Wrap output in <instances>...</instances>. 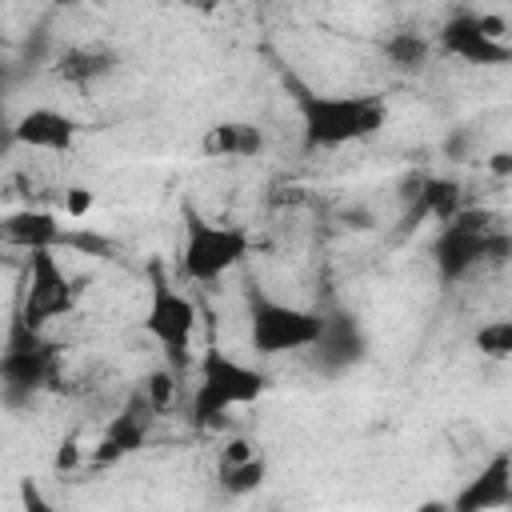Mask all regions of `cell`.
Here are the masks:
<instances>
[{"mask_svg":"<svg viewBox=\"0 0 512 512\" xmlns=\"http://www.w3.org/2000/svg\"><path fill=\"white\" fill-rule=\"evenodd\" d=\"M300 120H304V144L308 148H340L368 140L384 128L388 108L380 96H300Z\"/></svg>","mask_w":512,"mask_h":512,"instance_id":"6da1fadb","label":"cell"},{"mask_svg":"<svg viewBox=\"0 0 512 512\" xmlns=\"http://www.w3.org/2000/svg\"><path fill=\"white\" fill-rule=\"evenodd\" d=\"M268 388V376L220 348H208L200 368H196V388H192V424L212 428L220 424L224 412L260 400Z\"/></svg>","mask_w":512,"mask_h":512,"instance_id":"7a4b0ae2","label":"cell"},{"mask_svg":"<svg viewBox=\"0 0 512 512\" xmlns=\"http://www.w3.org/2000/svg\"><path fill=\"white\" fill-rule=\"evenodd\" d=\"M252 252V236L240 224H224V220H204L196 212H188L184 224V244H180V272L196 284H212L220 276H228L232 268H240Z\"/></svg>","mask_w":512,"mask_h":512,"instance_id":"3957f363","label":"cell"},{"mask_svg":"<svg viewBox=\"0 0 512 512\" xmlns=\"http://www.w3.org/2000/svg\"><path fill=\"white\" fill-rule=\"evenodd\" d=\"M324 320L328 316H320L312 308L252 296V304H248V340L260 356L304 352V348H316V340L324 336Z\"/></svg>","mask_w":512,"mask_h":512,"instance_id":"277c9868","label":"cell"},{"mask_svg":"<svg viewBox=\"0 0 512 512\" xmlns=\"http://www.w3.org/2000/svg\"><path fill=\"white\" fill-rule=\"evenodd\" d=\"M500 252H508V236L492 232L488 220L476 216V212H468V208L460 216H452L444 224L440 240H436V264L452 280L464 276L468 268H476L480 260H496Z\"/></svg>","mask_w":512,"mask_h":512,"instance_id":"5b68a950","label":"cell"},{"mask_svg":"<svg viewBox=\"0 0 512 512\" xmlns=\"http://www.w3.org/2000/svg\"><path fill=\"white\" fill-rule=\"evenodd\" d=\"M76 304V288L64 276V268L56 264L52 248H36L28 260V292H24V312L20 320L28 328H40L44 320H56L64 312H72Z\"/></svg>","mask_w":512,"mask_h":512,"instance_id":"8992f818","label":"cell"},{"mask_svg":"<svg viewBox=\"0 0 512 512\" xmlns=\"http://www.w3.org/2000/svg\"><path fill=\"white\" fill-rule=\"evenodd\" d=\"M144 332L164 348V356L172 364H180L188 344H192V332H196V304L184 292H176L168 284H156L152 300L144 308Z\"/></svg>","mask_w":512,"mask_h":512,"instance_id":"52a82bcc","label":"cell"},{"mask_svg":"<svg viewBox=\"0 0 512 512\" xmlns=\"http://www.w3.org/2000/svg\"><path fill=\"white\" fill-rule=\"evenodd\" d=\"M440 48L444 56H456L464 64H480V68H496V64H508L512 60V48L504 40H496L480 16L472 12H456L444 20L440 28Z\"/></svg>","mask_w":512,"mask_h":512,"instance_id":"ba28073f","label":"cell"},{"mask_svg":"<svg viewBox=\"0 0 512 512\" xmlns=\"http://www.w3.org/2000/svg\"><path fill=\"white\" fill-rule=\"evenodd\" d=\"M456 512H484V508H512V448L488 456V464L460 488L452 500Z\"/></svg>","mask_w":512,"mask_h":512,"instance_id":"9c48e42d","label":"cell"},{"mask_svg":"<svg viewBox=\"0 0 512 512\" xmlns=\"http://www.w3.org/2000/svg\"><path fill=\"white\" fill-rule=\"evenodd\" d=\"M0 372L8 380V388H40L48 376H52V356L48 348L36 340V328H28L24 320L16 324L8 348H4V360H0Z\"/></svg>","mask_w":512,"mask_h":512,"instance_id":"30bf717a","label":"cell"},{"mask_svg":"<svg viewBox=\"0 0 512 512\" xmlns=\"http://www.w3.org/2000/svg\"><path fill=\"white\" fill-rule=\"evenodd\" d=\"M76 132L80 124L60 112V108H28L16 128H12V140L24 144V148H40V152H68L76 144Z\"/></svg>","mask_w":512,"mask_h":512,"instance_id":"8fae6325","label":"cell"},{"mask_svg":"<svg viewBox=\"0 0 512 512\" xmlns=\"http://www.w3.org/2000/svg\"><path fill=\"white\" fill-rule=\"evenodd\" d=\"M204 156L212 160H248L264 148V136L256 124H244V120H224V124H212L204 132Z\"/></svg>","mask_w":512,"mask_h":512,"instance_id":"7c38bea8","label":"cell"},{"mask_svg":"<svg viewBox=\"0 0 512 512\" xmlns=\"http://www.w3.org/2000/svg\"><path fill=\"white\" fill-rule=\"evenodd\" d=\"M4 236H8V244H20V248H28V252H36V248H56V244L64 240L60 224H56L48 212H20V216H8V220H4Z\"/></svg>","mask_w":512,"mask_h":512,"instance_id":"4fadbf2b","label":"cell"},{"mask_svg":"<svg viewBox=\"0 0 512 512\" xmlns=\"http://www.w3.org/2000/svg\"><path fill=\"white\" fill-rule=\"evenodd\" d=\"M144 436H148V420H144L140 412H120V416L108 424V432H104V440H100L96 460H100V464H108V460H116V456L136 452V448L144 444Z\"/></svg>","mask_w":512,"mask_h":512,"instance_id":"5bb4252c","label":"cell"},{"mask_svg":"<svg viewBox=\"0 0 512 512\" xmlns=\"http://www.w3.org/2000/svg\"><path fill=\"white\" fill-rule=\"evenodd\" d=\"M360 348H364V340L352 328V320H344V316L324 320V336L316 340V356H324L328 364H348V360L360 356Z\"/></svg>","mask_w":512,"mask_h":512,"instance_id":"9a60e30c","label":"cell"},{"mask_svg":"<svg viewBox=\"0 0 512 512\" xmlns=\"http://www.w3.org/2000/svg\"><path fill=\"white\" fill-rule=\"evenodd\" d=\"M112 68V52L108 48H96V44H80V48H68L64 56H60V80H68V84H88V80H96V76H104Z\"/></svg>","mask_w":512,"mask_h":512,"instance_id":"2e32d148","label":"cell"},{"mask_svg":"<svg viewBox=\"0 0 512 512\" xmlns=\"http://www.w3.org/2000/svg\"><path fill=\"white\" fill-rule=\"evenodd\" d=\"M420 204H424V212H432L440 224H448L452 216L464 212V204H460V184H452V180H428L424 192H420Z\"/></svg>","mask_w":512,"mask_h":512,"instance_id":"e0dca14e","label":"cell"},{"mask_svg":"<svg viewBox=\"0 0 512 512\" xmlns=\"http://www.w3.org/2000/svg\"><path fill=\"white\" fill-rule=\"evenodd\" d=\"M264 476H268L264 456H252V460H244V464H220V484H224V492H232V496H244V492L260 488Z\"/></svg>","mask_w":512,"mask_h":512,"instance_id":"ac0fdd59","label":"cell"},{"mask_svg":"<svg viewBox=\"0 0 512 512\" xmlns=\"http://www.w3.org/2000/svg\"><path fill=\"white\" fill-rule=\"evenodd\" d=\"M384 56L392 68H420L428 60V44L416 32H392L384 40Z\"/></svg>","mask_w":512,"mask_h":512,"instance_id":"d6986e66","label":"cell"},{"mask_svg":"<svg viewBox=\"0 0 512 512\" xmlns=\"http://www.w3.org/2000/svg\"><path fill=\"white\" fill-rule=\"evenodd\" d=\"M472 344L484 356H492V360H508L512 356V316H500V320L480 324L476 336H472Z\"/></svg>","mask_w":512,"mask_h":512,"instance_id":"ffe728a7","label":"cell"},{"mask_svg":"<svg viewBox=\"0 0 512 512\" xmlns=\"http://www.w3.org/2000/svg\"><path fill=\"white\" fill-rule=\"evenodd\" d=\"M144 400H148L152 412H168V408L176 404V376H172L168 368L148 372V380H144Z\"/></svg>","mask_w":512,"mask_h":512,"instance_id":"44dd1931","label":"cell"},{"mask_svg":"<svg viewBox=\"0 0 512 512\" xmlns=\"http://www.w3.org/2000/svg\"><path fill=\"white\" fill-rule=\"evenodd\" d=\"M252 456H256V448H252L244 436H236V440H228V444H224L220 464H244V460H252Z\"/></svg>","mask_w":512,"mask_h":512,"instance_id":"7402d4cb","label":"cell"},{"mask_svg":"<svg viewBox=\"0 0 512 512\" xmlns=\"http://www.w3.org/2000/svg\"><path fill=\"white\" fill-rule=\"evenodd\" d=\"M88 208H92V192L88 188H68L64 192V212L68 216H84Z\"/></svg>","mask_w":512,"mask_h":512,"instance_id":"603a6c76","label":"cell"},{"mask_svg":"<svg viewBox=\"0 0 512 512\" xmlns=\"http://www.w3.org/2000/svg\"><path fill=\"white\" fill-rule=\"evenodd\" d=\"M484 164H488V172H492V176H512V148H500V152H492Z\"/></svg>","mask_w":512,"mask_h":512,"instance_id":"cb8c5ba5","label":"cell"},{"mask_svg":"<svg viewBox=\"0 0 512 512\" xmlns=\"http://www.w3.org/2000/svg\"><path fill=\"white\" fill-rule=\"evenodd\" d=\"M76 460H80V444H76V440H64L60 452H56V468H60V472H64V468H76Z\"/></svg>","mask_w":512,"mask_h":512,"instance_id":"d4e9b609","label":"cell"},{"mask_svg":"<svg viewBox=\"0 0 512 512\" xmlns=\"http://www.w3.org/2000/svg\"><path fill=\"white\" fill-rule=\"evenodd\" d=\"M184 8H192V12H204V16H212L216 8H220V0H180Z\"/></svg>","mask_w":512,"mask_h":512,"instance_id":"484cf974","label":"cell"},{"mask_svg":"<svg viewBox=\"0 0 512 512\" xmlns=\"http://www.w3.org/2000/svg\"><path fill=\"white\" fill-rule=\"evenodd\" d=\"M56 4H72V0H56Z\"/></svg>","mask_w":512,"mask_h":512,"instance_id":"4316f807","label":"cell"}]
</instances>
